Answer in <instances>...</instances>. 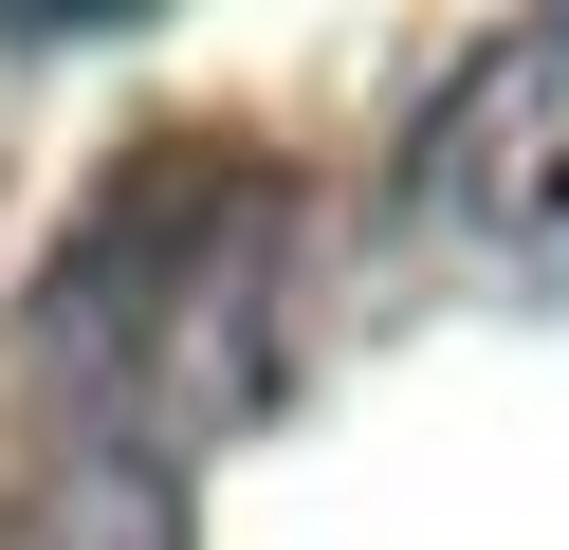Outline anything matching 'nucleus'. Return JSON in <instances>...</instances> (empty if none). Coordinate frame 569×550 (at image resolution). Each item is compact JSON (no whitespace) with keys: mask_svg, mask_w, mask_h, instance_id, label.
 <instances>
[{"mask_svg":"<svg viewBox=\"0 0 569 550\" xmlns=\"http://www.w3.org/2000/svg\"><path fill=\"white\" fill-rule=\"evenodd\" d=\"M295 220H312L295 166L239 129L129 147L74 202V239L38 257V386L148 477L276 422V386H295Z\"/></svg>","mask_w":569,"mask_h":550,"instance_id":"obj_1","label":"nucleus"},{"mask_svg":"<svg viewBox=\"0 0 569 550\" xmlns=\"http://www.w3.org/2000/svg\"><path fill=\"white\" fill-rule=\"evenodd\" d=\"M405 239L478 257V276H551L569 293V19H515L422 92L405 129Z\"/></svg>","mask_w":569,"mask_h":550,"instance_id":"obj_2","label":"nucleus"}]
</instances>
